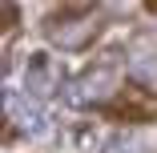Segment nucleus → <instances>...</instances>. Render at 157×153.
I'll return each instance as SVG.
<instances>
[{
  "instance_id": "f257e3e1",
  "label": "nucleus",
  "mask_w": 157,
  "mask_h": 153,
  "mask_svg": "<svg viewBox=\"0 0 157 153\" xmlns=\"http://www.w3.org/2000/svg\"><path fill=\"white\" fill-rule=\"evenodd\" d=\"M121 93V65L117 56H105L97 65H89L85 73H77L65 89V101L73 109H101Z\"/></svg>"
},
{
  "instance_id": "f03ea898",
  "label": "nucleus",
  "mask_w": 157,
  "mask_h": 153,
  "mask_svg": "<svg viewBox=\"0 0 157 153\" xmlns=\"http://www.w3.org/2000/svg\"><path fill=\"white\" fill-rule=\"evenodd\" d=\"M101 28H105L101 12L81 8V12H60V16H52V20L44 24V33H48V40H52L56 48H65V52H85L93 40L101 36Z\"/></svg>"
},
{
  "instance_id": "7ed1b4c3",
  "label": "nucleus",
  "mask_w": 157,
  "mask_h": 153,
  "mask_svg": "<svg viewBox=\"0 0 157 153\" xmlns=\"http://www.w3.org/2000/svg\"><path fill=\"white\" fill-rule=\"evenodd\" d=\"M125 73L145 93H157V33H137L125 52Z\"/></svg>"
},
{
  "instance_id": "20e7f679",
  "label": "nucleus",
  "mask_w": 157,
  "mask_h": 153,
  "mask_svg": "<svg viewBox=\"0 0 157 153\" xmlns=\"http://www.w3.org/2000/svg\"><path fill=\"white\" fill-rule=\"evenodd\" d=\"M52 93H60V65L48 52H28V60H24V97L48 101Z\"/></svg>"
},
{
  "instance_id": "39448f33",
  "label": "nucleus",
  "mask_w": 157,
  "mask_h": 153,
  "mask_svg": "<svg viewBox=\"0 0 157 153\" xmlns=\"http://www.w3.org/2000/svg\"><path fill=\"white\" fill-rule=\"evenodd\" d=\"M4 117H8V133H24V137H36L40 129H44V117H40V109L36 105H28V101H20L12 89L4 93Z\"/></svg>"
},
{
  "instance_id": "423d86ee",
  "label": "nucleus",
  "mask_w": 157,
  "mask_h": 153,
  "mask_svg": "<svg viewBox=\"0 0 157 153\" xmlns=\"http://www.w3.org/2000/svg\"><path fill=\"white\" fill-rule=\"evenodd\" d=\"M145 4H149V8H153V12H157V0H145Z\"/></svg>"
}]
</instances>
